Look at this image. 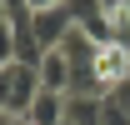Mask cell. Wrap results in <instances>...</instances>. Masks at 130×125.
<instances>
[{"instance_id":"7","label":"cell","mask_w":130,"mask_h":125,"mask_svg":"<svg viewBox=\"0 0 130 125\" xmlns=\"http://www.w3.org/2000/svg\"><path fill=\"white\" fill-rule=\"evenodd\" d=\"M15 60H20V65H40V60H45V45L35 40L30 15H25V20H15Z\"/></svg>"},{"instance_id":"5","label":"cell","mask_w":130,"mask_h":125,"mask_svg":"<svg viewBox=\"0 0 130 125\" xmlns=\"http://www.w3.org/2000/svg\"><path fill=\"white\" fill-rule=\"evenodd\" d=\"M65 120L70 125H105V95H65Z\"/></svg>"},{"instance_id":"9","label":"cell","mask_w":130,"mask_h":125,"mask_svg":"<svg viewBox=\"0 0 130 125\" xmlns=\"http://www.w3.org/2000/svg\"><path fill=\"white\" fill-rule=\"evenodd\" d=\"M105 125H130V115H125L120 105H115L110 95H105Z\"/></svg>"},{"instance_id":"4","label":"cell","mask_w":130,"mask_h":125,"mask_svg":"<svg viewBox=\"0 0 130 125\" xmlns=\"http://www.w3.org/2000/svg\"><path fill=\"white\" fill-rule=\"evenodd\" d=\"M40 70V90H60L70 95V85H75V65H70V55L65 50H45V60L35 65Z\"/></svg>"},{"instance_id":"2","label":"cell","mask_w":130,"mask_h":125,"mask_svg":"<svg viewBox=\"0 0 130 125\" xmlns=\"http://www.w3.org/2000/svg\"><path fill=\"white\" fill-rule=\"evenodd\" d=\"M90 70H95L100 90L110 95L115 85H125V80H130V45H120V40H105V45L95 50V60H90Z\"/></svg>"},{"instance_id":"14","label":"cell","mask_w":130,"mask_h":125,"mask_svg":"<svg viewBox=\"0 0 130 125\" xmlns=\"http://www.w3.org/2000/svg\"><path fill=\"white\" fill-rule=\"evenodd\" d=\"M60 125H70V120H60Z\"/></svg>"},{"instance_id":"1","label":"cell","mask_w":130,"mask_h":125,"mask_svg":"<svg viewBox=\"0 0 130 125\" xmlns=\"http://www.w3.org/2000/svg\"><path fill=\"white\" fill-rule=\"evenodd\" d=\"M35 95H40V70L35 65H5L0 70V110L5 115H30Z\"/></svg>"},{"instance_id":"8","label":"cell","mask_w":130,"mask_h":125,"mask_svg":"<svg viewBox=\"0 0 130 125\" xmlns=\"http://www.w3.org/2000/svg\"><path fill=\"white\" fill-rule=\"evenodd\" d=\"M60 50L70 55V65H90V60H95V50H100V45H95V40H90V35L80 30V25H75V30L65 35V45H60Z\"/></svg>"},{"instance_id":"10","label":"cell","mask_w":130,"mask_h":125,"mask_svg":"<svg viewBox=\"0 0 130 125\" xmlns=\"http://www.w3.org/2000/svg\"><path fill=\"white\" fill-rule=\"evenodd\" d=\"M110 100H115V105L130 115V80H125V85H115V90H110Z\"/></svg>"},{"instance_id":"13","label":"cell","mask_w":130,"mask_h":125,"mask_svg":"<svg viewBox=\"0 0 130 125\" xmlns=\"http://www.w3.org/2000/svg\"><path fill=\"white\" fill-rule=\"evenodd\" d=\"M15 125H35V120H25V115H20V120H15Z\"/></svg>"},{"instance_id":"3","label":"cell","mask_w":130,"mask_h":125,"mask_svg":"<svg viewBox=\"0 0 130 125\" xmlns=\"http://www.w3.org/2000/svg\"><path fill=\"white\" fill-rule=\"evenodd\" d=\"M30 30H35V40H40L45 50H60L65 35L75 30V20H70L65 5H60V10H35V15H30Z\"/></svg>"},{"instance_id":"6","label":"cell","mask_w":130,"mask_h":125,"mask_svg":"<svg viewBox=\"0 0 130 125\" xmlns=\"http://www.w3.org/2000/svg\"><path fill=\"white\" fill-rule=\"evenodd\" d=\"M25 120H35V125H60V120H65V95H60V90H40Z\"/></svg>"},{"instance_id":"11","label":"cell","mask_w":130,"mask_h":125,"mask_svg":"<svg viewBox=\"0 0 130 125\" xmlns=\"http://www.w3.org/2000/svg\"><path fill=\"white\" fill-rule=\"evenodd\" d=\"M0 25H15V20H10V10H5V0H0Z\"/></svg>"},{"instance_id":"12","label":"cell","mask_w":130,"mask_h":125,"mask_svg":"<svg viewBox=\"0 0 130 125\" xmlns=\"http://www.w3.org/2000/svg\"><path fill=\"white\" fill-rule=\"evenodd\" d=\"M15 120H20V115H5V110H0V125H15Z\"/></svg>"}]
</instances>
